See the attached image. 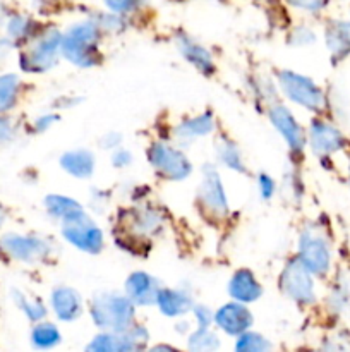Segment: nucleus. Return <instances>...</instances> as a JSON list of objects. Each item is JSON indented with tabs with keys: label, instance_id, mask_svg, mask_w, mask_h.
<instances>
[{
	"label": "nucleus",
	"instance_id": "32",
	"mask_svg": "<svg viewBox=\"0 0 350 352\" xmlns=\"http://www.w3.org/2000/svg\"><path fill=\"white\" fill-rule=\"evenodd\" d=\"M259 186H261V192H263L264 198H270L273 195V181L266 175H261L259 177Z\"/></svg>",
	"mask_w": 350,
	"mask_h": 352
},
{
	"label": "nucleus",
	"instance_id": "29",
	"mask_svg": "<svg viewBox=\"0 0 350 352\" xmlns=\"http://www.w3.org/2000/svg\"><path fill=\"white\" fill-rule=\"evenodd\" d=\"M144 0H105V6L108 7L112 12L117 14H126L130 10L137 9Z\"/></svg>",
	"mask_w": 350,
	"mask_h": 352
},
{
	"label": "nucleus",
	"instance_id": "36",
	"mask_svg": "<svg viewBox=\"0 0 350 352\" xmlns=\"http://www.w3.org/2000/svg\"><path fill=\"white\" fill-rule=\"evenodd\" d=\"M5 220H7V210H5V206H3L2 203H0V229H2V227H3Z\"/></svg>",
	"mask_w": 350,
	"mask_h": 352
},
{
	"label": "nucleus",
	"instance_id": "34",
	"mask_svg": "<svg viewBox=\"0 0 350 352\" xmlns=\"http://www.w3.org/2000/svg\"><path fill=\"white\" fill-rule=\"evenodd\" d=\"M54 120H55V117H51V116L40 117V119H38L36 122H34V127H36V131H43V129H47V127L50 126V124L54 122Z\"/></svg>",
	"mask_w": 350,
	"mask_h": 352
},
{
	"label": "nucleus",
	"instance_id": "6",
	"mask_svg": "<svg viewBox=\"0 0 350 352\" xmlns=\"http://www.w3.org/2000/svg\"><path fill=\"white\" fill-rule=\"evenodd\" d=\"M281 287L283 292L290 296V299L297 302H311L314 301V285L311 280V272L305 268L302 261H290L287 270L283 272L281 278Z\"/></svg>",
	"mask_w": 350,
	"mask_h": 352
},
{
	"label": "nucleus",
	"instance_id": "21",
	"mask_svg": "<svg viewBox=\"0 0 350 352\" xmlns=\"http://www.w3.org/2000/svg\"><path fill=\"white\" fill-rule=\"evenodd\" d=\"M158 305H160L161 311L165 315H180V313H185V309L191 306V299L185 294H180V292L175 291H160L156 298Z\"/></svg>",
	"mask_w": 350,
	"mask_h": 352
},
{
	"label": "nucleus",
	"instance_id": "10",
	"mask_svg": "<svg viewBox=\"0 0 350 352\" xmlns=\"http://www.w3.org/2000/svg\"><path fill=\"white\" fill-rule=\"evenodd\" d=\"M311 144L316 153L328 155L343 146V138L329 124L314 120L311 124Z\"/></svg>",
	"mask_w": 350,
	"mask_h": 352
},
{
	"label": "nucleus",
	"instance_id": "11",
	"mask_svg": "<svg viewBox=\"0 0 350 352\" xmlns=\"http://www.w3.org/2000/svg\"><path fill=\"white\" fill-rule=\"evenodd\" d=\"M215 322L218 323L220 329L225 330L226 333H235L244 332L246 329H249L250 323H253V316L247 311L244 306L240 305H229L223 306L218 313L215 315Z\"/></svg>",
	"mask_w": 350,
	"mask_h": 352
},
{
	"label": "nucleus",
	"instance_id": "31",
	"mask_svg": "<svg viewBox=\"0 0 350 352\" xmlns=\"http://www.w3.org/2000/svg\"><path fill=\"white\" fill-rule=\"evenodd\" d=\"M295 9L305 10V12H319L328 6V0H287Z\"/></svg>",
	"mask_w": 350,
	"mask_h": 352
},
{
	"label": "nucleus",
	"instance_id": "15",
	"mask_svg": "<svg viewBox=\"0 0 350 352\" xmlns=\"http://www.w3.org/2000/svg\"><path fill=\"white\" fill-rule=\"evenodd\" d=\"M229 291L237 301H254V299L259 298L261 287L259 282L254 278V275L247 270H240L233 275V278L230 280Z\"/></svg>",
	"mask_w": 350,
	"mask_h": 352
},
{
	"label": "nucleus",
	"instance_id": "1",
	"mask_svg": "<svg viewBox=\"0 0 350 352\" xmlns=\"http://www.w3.org/2000/svg\"><path fill=\"white\" fill-rule=\"evenodd\" d=\"M60 38L57 31L31 38V43L21 52V69L26 72H43L57 62Z\"/></svg>",
	"mask_w": 350,
	"mask_h": 352
},
{
	"label": "nucleus",
	"instance_id": "5",
	"mask_svg": "<svg viewBox=\"0 0 350 352\" xmlns=\"http://www.w3.org/2000/svg\"><path fill=\"white\" fill-rule=\"evenodd\" d=\"M280 85L285 95H288L294 102L301 103L305 109L319 110L325 105V96H323L321 89L304 76L294 74V72H281Z\"/></svg>",
	"mask_w": 350,
	"mask_h": 352
},
{
	"label": "nucleus",
	"instance_id": "3",
	"mask_svg": "<svg viewBox=\"0 0 350 352\" xmlns=\"http://www.w3.org/2000/svg\"><path fill=\"white\" fill-rule=\"evenodd\" d=\"M132 305L120 296L105 294L102 298H96L91 306V316L98 323V327H103V329H126L132 320Z\"/></svg>",
	"mask_w": 350,
	"mask_h": 352
},
{
	"label": "nucleus",
	"instance_id": "17",
	"mask_svg": "<svg viewBox=\"0 0 350 352\" xmlns=\"http://www.w3.org/2000/svg\"><path fill=\"white\" fill-rule=\"evenodd\" d=\"M62 167L75 177H88L95 168V158L86 150L71 151L62 157Z\"/></svg>",
	"mask_w": 350,
	"mask_h": 352
},
{
	"label": "nucleus",
	"instance_id": "19",
	"mask_svg": "<svg viewBox=\"0 0 350 352\" xmlns=\"http://www.w3.org/2000/svg\"><path fill=\"white\" fill-rule=\"evenodd\" d=\"M34 21L31 17L24 16V14L12 12L10 17L7 19V24L3 30L7 31V36L14 41V43H19V41L31 40L34 34Z\"/></svg>",
	"mask_w": 350,
	"mask_h": 352
},
{
	"label": "nucleus",
	"instance_id": "16",
	"mask_svg": "<svg viewBox=\"0 0 350 352\" xmlns=\"http://www.w3.org/2000/svg\"><path fill=\"white\" fill-rule=\"evenodd\" d=\"M127 292H129L130 301H136L139 305L156 301L158 289L153 278L146 274H134L127 282Z\"/></svg>",
	"mask_w": 350,
	"mask_h": 352
},
{
	"label": "nucleus",
	"instance_id": "12",
	"mask_svg": "<svg viewBox=\"0 0 350 352\" xmlns=\"http://www.w3.org/2000/svg\"><path fill=\"white\" fill-rule=\"evenodd\" d=\"M271 120L277 126V129L283 134L290 148L301 150L302 144H304V134H302L301 126L295 122L294 116L287 109H283V107H275L271 110Z\"/></svg>",
	"mask_w": 350,
	"mask_h": 352
},
{
	"label": "nucleus",
	"instance_id": "28",
	"mask_svg": "<svg viewBox=\"0 0 350 352\" xmlns=\"http://www.w3.org/2000/svg\"><path fill=\"white\" fill-rule=\"evenodd\" d=\"M17 127L7 113H0V146L10 143L16 138Z\"/></svg>",
	"mask_w": 350,
	"mask_h": 352
},
{
	"label": "nucleus",
	"instance_id": "25",
	"mask_svg": "<svg viewBox=\"0 0 350 352\" xmlns=\"http://www.w3.org/2000/svg\"><path fill=\"white\" fill-rule=\"evenodd\" d=\"M12 299L17 308L31 320V322H40L45 316V308L38 301H31L27 296H24L21 291H12Z\"/></svg>",
	"mask_w": 350,
	"mask_h": 352
},
{
	"label": "nucleus",
	"instance_id": "4",
	"mask_svg": "<svg viewBox=\"0 0 350 352\" xmlns=\"http://www.w3.org/2000/svg\"><path fill=\"white\" fill-rule=\"evenodd\" d=\"M50 251L43 239L23 234H5L0 237V258L19 263H34Z\"/></svg>",
	"mask_w": 350,
	"mask_h": 352
},
{
	"label": "nucleus",
	"instance_id": "7",
	"mask_svg": "<svg viewBox=\"0 0 350 352\" xmlns=\"http://www.w3.org/2000/svg\"><path fill=\"white\" fill-rule=\"evenodd\" d=\"M301 261L311 274L325 275L329 268L328 243L319 234L307 230L301 237Z\"/></svg>",
	"mask_w": 350,
	"mask_h": 352
},
{
	"label": "nucleus",
	"instance_id": "9",
	"mask_svg": "<svg viewBox=\"0 0 350 352\" xmlns=\"http://www.w3.org/2000/svg\"><path fill=\"white\" fill-rule=\"evenodd\" d=\"M150 158L153 167L170 179H184L191 172L187 158L167 144H154L150 151Z\"/></svg>",
	"mask_w": 350,
	"mask_h": 352
},
{
	"label": "nucleus",
	"instance_id": "14",
	"mask_svg": "<svg viewBox=\"0 0 350 352\" xmlns=\"http://www.w3.org/2000/svg\"><path fill=\"white\" fill-rule=\"evenodd\" d=\"M201 199L206 205V208L211 210L213 213L226 212L225 192H223L220 179L218 175H215V172H208L205 175V181L201 184Z\"/></svg>",
	"mask_w": 350,
	"mask_h": 352
},
{
	"label": "nucleus",
	"instance_id": "30",
	"mask_svg": "<svg viewBox=\"0 0 350 352\" xmlns=\"http://www.w3.org/2000/svg\"><path fill=\"white\" fill-rule=\"evenodd\" d=\"M239 349L244 351H261L266 349L268 344L264 342L263 337L256 336V333H247V336H242L239 340Z\"/></svg>",
	"mask_w": 350,
	"mask_h": 352
},
{
	"label": "nucleus",
	"instance_id": "20",
	"mask_svg": "<svg viewBox=\"0 0 350 352\" xmlns=\"http://www.w3.org/2000/svg\"><path fill=\"white\" fill-rule=\"evenodd\" d=\"M329 50L338 57H343L350 52V23H335L329 26L326 33Z\"/></svg>",
	"mask_w": 350,
	"mask_h": 352
},
{
	"label": "nucleus",
	"instance_id": "2",
	"mask_svg": "<svg viewBox=\"0 0 350 352\" xmlns=\"http://www.w3.org/2000/svg\"><path fill=\"white\" fill-rule=\"evenodd\" d=\"M60 48L75 65H93L96 54V26L89 23L74 26L60 41Z\"/></svg>",
	"mask_w": 350,
	"mask_h": 352
},
{
	"label": "nucleus",
	"instance_id": "18",
	"mask_svg": "<svg viewBox=\"0 0 350 352\" xmlns=\"http://www.w3.org/2000/svg\"><path fill=\"white\" fill-rule=\"evenodd\" d=\"M21 96V79L16 74H0V113H9Z\"/></svg>",
	"mask_w": 350,
	"mask_h": 352
},
{
	"label": "nucleus",
	"instance_id": "26",
	"mask_svg": "<svg viewBox=\"0 0 350 352\" xmlns=\"http://www.w3.org/2000/svg\"><path fill=\"white\" fill-rule=\"evenodd\" d=\"M180 48H182V54L185 55V58H187L189 62H192L196 67H199L201 71L211 69V58H209V55L206 54L205 48L198 47V45L192 43V41H185Z\"/></svg>",
	"mask_w": 350,
	"mask_h": 352
},
{
	"label": "nucleus",
	"instance_id": "24",
	"mask_svg": "<svg viewBox=\"0 0 350 352\" xmlns=\"http://www.w3.org/2000/svg\"><path fill=\"white\" fill-rule=\"evenodd\" d=\"M211 127H213L211 119H209L208 116H201L182 124V126L177 129L178 131L177 134L180 138H185V140L191 141L194 140V138L202 136V134H206L208 131H211Z\"/></svg>",
	"mask_w": 350,
	"mask_h": 352
},
{
	"label": "nucleus",
	"instance_id": "8",
	"mask_svg": "<svg viewBox=\"0 0 350 352\" xmlns=\"http://www.w3.org/2000/svg\"><path fill=\"white\" fill-rule=\"evenodd\" d=\"M64 236L71 241V244L88 253H98L102 250V232L95 223L89 222L84 215L64 223Z\"/></svg>",
	"mask_w": 350,
	"mask_h": 352
},
{
	"label": "nucleus",
	"instance_id": "27",
	"mask_svg": "<svg viewBox=\"0 0 350 352\" xmlns=\"http://www.w3.org/2000/svg\"><path fill=\"white\" fill-rule=\"evenodd\" d=\"M220 158H222L229 167L235 168V170H242L244 168L239 150H237L235 144L230 143V141L225 140L223 143H220Z\"/></svg>",
	"mask_w": 350,
	"mask_h": 352
},
{
	"label": "nucleus",
	"instance_id": "23",
	"mask_svg": "<svg viewBox=\"0 0 350 352\" xmlns=\"http://www.w3.org/2000/svg\"><path fill=\"white\" fill-rule=\"evenodd\" d=\"M60 340V333L51 323H36V327L31 332V342L34 347L48 349V347L57 346Z\"/></svg>",
	"mask_w": 350,
	"mask_h": 352
},
{
	"label": "nucleus",
	"instance_id": "13",
	"mask_svg": "<svg viewBox=\"0 0 350 352\" xmlns=\"http://www.w3.org/2000/svg\"><path fill=\"white\" fill-rule=\"evenodd\" d=\"M51 306L60 320H74L81 315V296L69 287H58L51 294Z\"/></svg>",
	"mask_w": 350,
	"mask_h": 352
},
{
	"label": "nucleus",
	"instance_id": "35",
	"mask_svg": "<svg viewBox=\"0 0 350 352\" xmlns=\"http://www.w3.org/2000/svg\"><path fill=\"white\" fill-rule=\"evenodd\" d=\"M113 158H115V165H120V167H122V165H127L130 162L129 160L130 157L127 151H119V153H117Z\"/></svg>",
	"mask_w": 350,
	"mask_h": 352
},
{
	"label": "nucleus",
	"instance_id": "22",
	"mask_svg": "<svg viewBox=\"0 0 350 352\" xmlns=\"http://www.w3.org/2000/svg\"><path fill=\"white\" fill-rule=\"evenodd\" d=\"M47 208L51 215L60 217L65 222L74 220L82 215L81 206H79L78 203L72 201V199L69 198H62V196H50V198L47 199Z\"/></svg>",
	"mask_w": 350,
	"mask_h": 352
},
{
	"label": "nucleus",
	"instance_id": "33",
	"mask_svg": "<svg viewBox=\"0 0 350 352\" xmlns=\"http://www.w3.org/2000/svg\"><path fill=\"white\" fill-rule=\"evenodd\" d=\"M10 14H12V12H10L9 7H7L5 3L0 2V30H3V28H5L7 19L10 17Z\"/></svg>",
	"mask_w": 350,
	"mask_h": 352
}]
</instances>
